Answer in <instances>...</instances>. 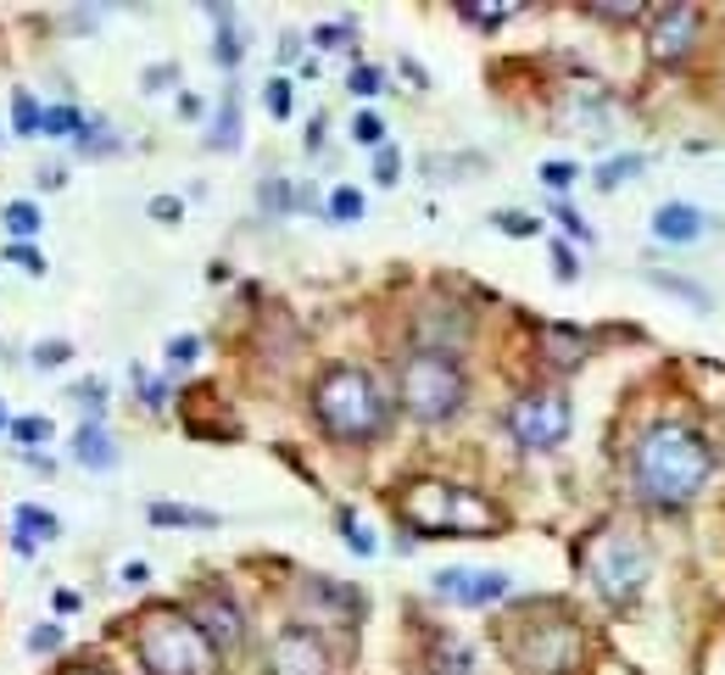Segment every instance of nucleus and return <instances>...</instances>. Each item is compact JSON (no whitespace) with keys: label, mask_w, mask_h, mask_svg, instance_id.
Here are the masks:
<instances>
[{"label":"nucleus","mask_w":725,"mask_h":675,"mask_svg":"<svg viewBox=\"0 0 725 675\" xmlns=\"http://www.w3.org/2000/svg\"><path fill=\"white\" fill-rule=\"evenodd\" d=\"M436 592L447 603H464V608H486V603H503L514 592V575L503 569H441L436 575Z\"/></svg>","instance_id":"nucleus-11"},{"label":"nucleus","mask_w":725,"mask_h":675,"mask_svg":"<svg viewBox=\"0 0 725 675\" xmlns=\"http://www.w3.org/2000/svg\"><path fill=\"white\" fill-rule=\"evenodd\" d=\"M329 218H335V224H357V218H362V196H357L351 185L329 190Z\"/></svg>","instance_id":"nucleus-22"},{"label":"nucleus","mask_w":725,"mask_h":675,"mask_svg":"<svg viewBox=\"0 0 725 675\" xmlns=\"http://www.w3.org/2000/svg\"><path fill=\"white\" fill-rule=\"evenodd\" d=\"M73 397H79V403H85L90 414H101V386H96V380H90V386H79Z\"/></svg>","instance_id":"nucleus-43"},{"label":"nucleus","mask_w":725,"mask_h":675,"mask_svg":"<svg viewBox=\"0 0 725 675\" xmlns=\"http://www.w3.org/2000/svg\"><path fill=\"white\" fill-rule=\"evenodd\" d=\"M196 631L218 647V653H229V647H240L246 642V619H240V603L224 592V586H201L196 592Z\"/></svg>","instance_id":"nucleus-9"},{"label":"nucleus","mask_w":725,"mask_h":675,"mask_svg":"<svg viewBox=\"0 0 725 675\" xmlns=\"http://www.w3.org/2000/svg\"><path fill=\"white\" fill-rule=\"evenodd\" d=\"M146 580H151V569H146L140 558H129V564H123V586H146Z\"/></svg>","instance_id":"nucleus-42"},{"label":"nucleus","mask_w":725,"mask_h":675,"mask_svg":"<svg viewBox=\"0 0 725 675\" xmlns=\"http://www.w3.org/2000/svg\"><path fill=\"white\" fill-rule=\"evenodd\" d=\"M653 235L669 240V246H692V240L708 235V212L692 207V201H664V207L653 212Z\"/></svg>","instance_id":"nucleus-13"},{"label":"nucleus","mask_w":725,"mask_h":675,"mask_svg":"<svg viewBox=\"0 0 725 675\" xmlns=\"http://www.w3.org/2000/svg\"><path fill=\"white\" fill-rule=\"evenodd\" d=\"M397 514L425 536H497L503 530V508L453 480H414L397 497Z\"/></svg>","instance_id":"nucleus-2"},{"label":"nucleus","mask_w":725,"mask_h":675,"mask_svg":"<svg viewBox=\"0 0 725 675\" xmlns=\"http://www.w3.org/2000/svg\"><path fill=\"white\" fill-rule=\"evenodd\" d=\"M542 341H547V358L553 364H580V353H586V335H575V329H542Z\"/></svg>","instance_id":"nucleus-18"},{"label":"nucleus","mask_w":725,"mask_h":675,"mask_svg":"<svg viewBox=\"0 0 725 675\" xmlns=\"http://www.w3.org/2000/svg\"><path fill=\"white\" fill-rule=\"evenodd\" d=\"M312 408H318V425L335 441H369V436L386 430V397L362 369H329L318 380Z\"/></svg>","instance_id":"nucleus-5"},{"label":"nucleus","mask_w":725,"mask_h":675,"mask_svg":"<svg viewBox=\"0 0 725 675\" xmlns=\"http://www.w3.org/2000/svg\"><path fill=\"white\" fill-rule=\"evenodd\" d=\"M7 229H12L18 240H29V235L40 229V207H29V201H12V207H7Z\"/></svg>","instance_id":"nucleus-24"},{"label":"nucleus","mask_w":725,"mask_h":675,"mask_svg":"<svg viewBox=\"0 0 725 675\" xmlns=\"http://www.w3.org/2000/svg\"><path fill=\"white\" fill-rule=\"evenodd\" d=\"M62 179H68V173H62V168H40V185H46V190H57V185H62Z\"/></svg>","instance_id":"nucleus-45"},{"label":"nucleus","mask_w":725,"mask_h":675,"mask_svg":"<svg viewBox=\"0 0 725 675\" xmlns=\"http://www.w3.org/2000/svg\"><path fill=\"white\" fill-rule=\"evenodd\" d=\"M346 85H351L357 96H380V90H386V73H380V68H351Z\"/></svg>","instance_id":"nucleus-29"},{"label":"nucleus","mask_w":725,"mask_h":675,"mask_svg":"<svg viewBox=\"0 0 725 675\" xmlns=\"http://www.w3.org/2000/svg\"><path fill=\"white\" fill-rule=\"evenodd\" d=\"M68 358H73L68 341H40V347H34V364H40V369H62Z\"/></svg>","instance_id":"nucleus-31"},{"label":"nucleus","mask_w":725,"mask_h":675,"mask_svg":"<svg viewBox=\"0 0 725 675\" xmlns=\"http://www.w3.org/2000/svg\"><path fill=\"white\" fill-rule=\"evenodd\" d=\"M558 224H564L575 240H586V224H580V212H575V207H558Z\"/></svg>","instance_id":"nucleus-41"},{"label":"nucleus","mask_w":725,"mask_h":675,"mask_svg":"<svg viewBox=\"0 0 725 675\" xmlns=\"http://www.w3.org/2000/svg\"><path fill=\"white\" fill-rule=\"evenodd\" d=\"M62 675H107V669H85V664H79V669H62Z\"/></svg>","instance_id":"nucleus-46"},{"label":"nucleus","mask_w":725,"mask_h":675,"mask_svg":"<svg viewBox=\"0 0 725 675\" xmlns=\"http://www.w3.org/2000/svg\"><path fill=\"white\" fill-rule=\"evenodd\" d=\"M351 140H357V146H375V151H380V146H386V123H380L375 112H357V118H351Z\"/></svg>","instance_id":"nucleus-23"},{"label":"nucleus","mask_w":725,"mask_h":675,"mask_svg":"<svg viewBox=\"0 0 725 675\" xmlns=\"http://www.w3.org/2000/svg\"><path fill=\"white\" fill-rule=\"evenodd\" d=\"M636 173H642V157H636V151L608 157V162L597 168V190H614V185H625V179H636Z\"/></svg>","instance_id":"nucleus-20"},{"label":"nucleus","mask_w":725,"mask_h":675,"mask_svg":"<svg viewBox=\"0 0 725 675\" xmlns=\"http://www.w3.org/2000/svg\"><path fill=\"white\" fill-rule=\"evenodd\" d=\"M312 40H318L324 51H335V46H351V29H318Z\"/></svg>","instance_id":"nucleus-39"},{"label":"nucleus","mask_w":725,"mask_h":675,"mask_svg":"<svg viewBox=\"0 0 725 675\" xmlns=\"http://www.w3.org/2000/svg\"><path fill=\"white\" fill-rule=\"evenodd\" d=\"M503 642H508V653L525 675H564V669L580 664V631L564 614H530Z\"/></svg>","instance_id":"nucleus-6"},{"label":"nucleus","mask_w":725,"mask_h":675,"mask_svg":"<svg viewBox=\"0 0 725 675\" xmlns=\"http://www.w3.org/2000/svg\"><path fill=\"white\" fill-rule=\"evenodd\" d=\"M586 575H592V586H597L608 603H625V597H636L642 580H647V553H642L636 536L603 530V536L586 542Z\"/></svg>","instance_id":"nucleus-7"},{"label":"nucleus","mask_w":725,"mask_h":675,"mask_svg":"<svg viewBox=\"0 0 725 675\" xmlns=\"http://www.w3.org/2000/svg\"><path fill=\"white\" fill-rule=\"evenodd\" d=\"M51 603H57V614H73V608H79V592L57 586V592H51Z\"/></svg>","instance_id":"nucleus-44"},{"label":"nucleus","mask_w":725,"mask_h":675,"mask_svg":"<svg viewBox=\"0 0 725 675\" xmlns=\"http://www.w3.org/2000/svg\"><path fill=\"white\" fill-rule=\"evenodd\" d=\"M40 135H51V140H79V135H85V112H79V107H46Z\"/></svg>","instance_id":"nucleus-17"},{"label":"nucleus","mask_w":725,"mask_h":675,"mask_svg":"<svg viewBox=\"0 0 725 675\" xmlns=\"http://www.w3.org/2000/svg\"><path fill=\"white\" fill-rule=\"evenodd\" d=\"M146 519H151V525H179V530H212V525H218L212 508H185V503H151Z\"/></svg>","instance_id":"nucleus-16"},{"label":"nucleus","mask_w":725,"mask_h":675,"mask_svg":"<svg viewBox=\"0 0 725 675\" xmlns=\"http://www.w3.org/2000/svg\"><path fill=\"white\" fill-rule=\"evenodd\" d=\"M268 112H274V118H290V85H285V79L268 85Z\"/></svg>","instance_id":"nucleus-36"},{"label":"nucleus","mask_w":725,"mask_h":675,"mask_svg":"<svg viewBox=\"0 0 725 675\" xmlns=\"http://www.w3.org/2000/svg\"><path fill=\"white\" fill-rule=\"evenodd\" d=\"M12 436H18L23 447H40V441H51V436H57V425L34 414V419H12Z\"/></svg>","instance_id":"nucleus-25"},{"label":"nucleus","mask_w":725,"mask_h":675,"mask_svg":"<svg viewBox=\"0 0 725 675\" xmlns=\"http://www.w3.org/2000/svg\"><path fill=\"white\" fill-rule=\"evenodd\" d=\"M397 397H403V408H408L414 419L441 425V419H453V414L464 408V397H469V375L458 369L453 353H441V347H419V353H408L403 369H397Z\"/></svg>","instance_id":"nucleus-3"},{"label":"nucleus","mask_w":725,"mask_h":675,"mask_svg":"<svg viewBox=\"0 0 725 675\" xmlns=\"http://www.w3.org/2000/svg\"><path fill=\"white\" fill-rule=\"evenodd\" d=\"M7 262H18V268H23V274H34V279L46 274V257H40L34 246H23V240H12V246H7Z\"/></svg>","instance_id":"nucleus-28"},{"label":"nucleus","mask_w":725,"mask_h":675,"mask_svg":"<svg viewBox=\"0 0 725 675\" xmlns=\"http://www.w3.org/2000/svg\"><path fill=\"white\" fill-rule=\"evenodd\" d=\"M62 647V625H34L29 631V653H57Z\"/></svg>","instance_id":"nucleus-33"},{"label":"nucleus","mask_w":725,"mask_h":675,"mask_svg":"<svg viewBox=\"0 0 725 675\" xmlns=\"http://www.w3.org/2000/svg\"><path fill=\"white\" fill-rule=\"evenodd\" d=\"M569 397L564 391H530L508 408V430L525 453H553L564 436H569Z\"/></svg>","instance_id":"nucleus-8"},{"label":"nucleus","mask_w":725,"mask_h":675,"mask_svg":"<svg viewBox=\"0 0 725 675\" xmlns=\"http://www.w3.org/2000/svg\"><path fill=\"white\" fill-rule=\"evenodd\" d=\"M575 173H580L575 162H542V185H547V190H569Z\"/></svg>","instance_id":"nucleus-30"},{"label":"nucleus","mask_w":725,"mask_h":675,"mask_svg":"<svg viewBox=\"0 0 725 675\" xmlns=\"http://www.w3.org/2000/svg\"><path fill=\"white\" fill-rule=\"evenodd\" d=\"M497 229H503V235H536L542 224H536V218H525V212H497Z\"/></svg>","instance_id":"nucleus-35"},{"label":"nucleus","mask_w":725,"mask_h":675,"mask_svg":"<svg viewBox=\"0 0 725 675\" xmlns=\"http://www.w3.org/2000/svg\"><path fill=\"white\" fill-rule=\"evenodd\" d=\"M196 353H201V341H196V335H179V341H168V364H173V369L196 364Z\"/></svg>","instance_id":"nucleus-34"},{"label":"nucleus","mask_w":725,"mask_h":675,"mask_svg":"<svg viewBox=\"0 0 725 675\" xmlns=\"http://www.w3.org/2000/svg\"><path fill=\"white\" fill-rule=\"evenodd\" d=\"M0 425H7V408H0Z\"/></svg>","instance_id":"nucleus-47"},{"label":"nucleus","mask_w":725,"mask_h":675,"mask_svg":"<svg viewBox=\"0 0 725 675\" xmlns=\"http://www.w3.org/2000/svg\"><path fill=\"white\" fill-rule=\"evenodd\" d=\"M375 179H380V185H397V179H403V157H397V146H380V151H375Z\"/></svg>","instance_id":"nucleus-27"},{"label":"nucleus","mask_w":725,"mask_h":675,"mask_svg":"<svg viewBox=\"0 0 725 675\" xmlns=\"http://www.w3.org/2000/svg\"><path fill=\"white\" fill-rule=\"evenodd\" d=\"M151 218H162V224H179V201H173V196H157V201H151Z\"/></svg>","instance_id":"nucleus-40"},{"label":"nucleus","mask_w":725,"mask_h":675,"mask_svg":"<svg viewBox=\"0 0 725 675\" xmlns=\"http://www.w3.org/2000/svg\"><path fill=\"white\" fill-rule=\"evenodd\" d=\"M430 675H475V653H469V647H458V642H441V647H436Z\"/></svg>","instance_id":"nucleus-19"},{"label":"nucleus","mask_w":725,"mask_h":675,"mask_svg":"<svg viewBox=\"0 0 725 675\" xmlns=\"http://www.w3.org/2000/svg\"><path fill=\"white\" fill-rule=\"evenodd\" d=\"M40 118H46V107H40L29 90H18V96H12V123H18V135H40Z\"/></svg>","instance_id":"nucleus-21"},{"label":"nucleus","mask_w":725,"mask_h":675,"mask_svg":"<svg viewBox=\"0 0 725 675\" xmlns=\"http://www.w3.org/2000/svg\"><path fill=\"white\" fill-rule=\"evenodd\" d=\"M708 475H714V453L686 425H653L630 453L636 497L653 503V508H686L708 486Z\"/></svg>","instance_id":"nucleus-1"},{"label":"nucleus","mask_w":725,"mask_h":675,"mask_svg":"<svg viewBox=\"0 0 725 675\" xmlns=\"http://www.w3.org/2000/svg\"><path fill=\"white\" fill-rule=\"evenodd\" d=\"M57 530H62V525H57V514H46V508H34V503H23V508H18V553H23V558H29L40 542H51Z\"/></svg>","instance_id":"nucleus-15"},{"label":"nucleus","mask_w":725,"mask_h":675,"mask_svg":"<svg viewBox=\"0 0 725 675\" xmlns=\"http://www.w3.org/2000/svg\"><path fill=\"white\" fill-rule=\"evenodd\" d=\"M519 7H464V23H480V29H497V23H508Z\"/></svg>","instance_id":"nucleus-26"},{"label":"nucleus","mask_w":725,"mask_h":675,"mask_svg":"<svg viewBox=\"0 0 725 675\" xmlns=\"http://www.w3.org/2000/svg\"><path fill=\"white\" fill-rule=\"evenodd\" d=\"M68 453H73V458H79L85 469H118V441H112V436H107V430H101L96 419L73 430Z\"/></svg>","instance_id":"nucleus-14"},{"label":"nucleus","mask_w":725,"mask_h":675,"mask_svg":"<svg viewBox=\"0 0 725 675\" xmlns=\"http://www.w3.org/2000/svg\"><path fill=\"white\" fill-rule=\"evenodd\" d=\"M268 675H329V647H324L312 631L290 625V631H279L274 647H268Z\"/></svg>","instance_id":"nucleus-10"},{"label":"nucleus","mask_w":725,"mask_h":675,"mask_svg":"<svg viewBox=\"0 0 725 675\" xmlns=\"http://www.w3.org/2000/svg\"><path fill=\"white\" fill-rule=\"evenodd\" d=\"M340 530H346V542H351V553H362V558H369V553H375V536H369V530H362V525H357L351 514H340Z\"/></svg>","instance_id":"nucleus-32"},{"label":"nucleus","mask_w":725,"mask_h":675,"mask_svg":"<svg viewBox=\"0 0 725 675\" xmlns=\"http://www.w3.org/2000/svg\"><path fill=\"white\" fill-rule=\"evenodd\" d=\"M135 647L151 675H218V647L173 608H151L135 631Z\"/></svg>","instance_id":"nucleus-4"},{"label":"nucleus","mask_w":725,"mask_h":675,"mask_svg":"<svg viewBox=\"0 0 725 675\" xmlns=\"http://www.w3.org/2000/svg\"><path fill=\"white\" fill-rule=\"evenodd\" d=\"M592 18H608V23H630V18H642V7H592Z\"/></svg>","instance_id":"nucleus-38"},{"label":"nucleus","mask_w":725,"mask_h":675,"mask_svg":"<svg viewBox=\"0 0 725 675\" xmlns=\"http://www.w3.org/2000/svg\"><path fill=\"white\" fill-rule=\"evenodd\" d=\"M553 274H558V279H575V274H580V262H575L569 246H553Z\"/></svg>","instance_id":"nucleus-37"},{"label":"nucleus","mask_w":725,"mask_h":675,"mask_svg":"<svg viewBox=\"0 0 725 675\" xmlns=\"http://www.w3.org/2000/svg\"><path fill=\"white\" fill-rule=\"evenodd\" d=\"M697 29H703V12H697V7H664V12H653V40H647V51H653L658 62H681V57L697 46Z\"/></svg>","instance_id":"nucleus-12"}]
</instances>
